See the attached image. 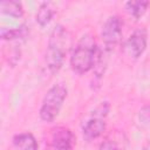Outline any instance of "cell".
Returning <instances> with one entry per match:
<instances>
[{
  "label": "cell",
  "mask_w": 150,
  "mask_h": 150,
  "mask_svg": "<svg viewBox=\"0 0 150 150\" xmlns=\"http://www.w3.org/2000/svg\"><path fill=\"white\" fill-rule=\"evenodd\" d=\"M71 47V34L62 25H57L52 30L45 55L46 67L52 74L57 73L66 60V56Z\"/></svg>",
  "instance_id": "cell-1"
},
{
  "label": "cell",
  "mask_w": 150,
  "mask_h": 150,
  "mask_svg": "<svg viewBox=\"0 0 150 150\" xmlns=\"http://www.w3.org/2000/svg\"><path fill=\"white\" fill-rule=\"evenodd\" d=\"M101 55V50L91 34L83 35L71 50L69 63L76 74H86L94 69Z\"/></svg>",
  "instance_id": "cell-2"
},
{
  "label": "cell",
  "mask_w": 150,
  "mask_h": 150,
  "mask_svg": "<svg viewBox=\"0 0 150 150\" xmlns=\"http://www.w3.org/2000/svg\"><path fill=\"white\" fill-rule=\"evenodd\" d=\"M67 94L68 90L63 83H56L47 90L39 109L40 118L43 122H53L59 116L61 108L67 98Z\"/></svg>",
  "instance_id": "cell-3"
},
{
  "label": "cell",
  "mask_w": 150,
  "mask_h": 150,
  "mask_svg": "<svg viewBox=\"0 0 150 150\" xmlns=\"http://www.w3.org/2000/svg\"><path fill=\"white\" fill-rule=\"evenodd\" d=\"M109 108H110L109 103L104 101L93 110L90 117L82 124V135L84 139L87 141L96 139L105 131L107 128L105 117L109 112Z\"/></svg>",
  "instance_id": "cell-4"
},
{
  "label": "cell",
  "mask_w": 150,
  "mask_h": 150,
  "mask_svg": "<svg viewBox=\"0 0 150 150\" xmlns=\"http://www.w3.org/2000/svg\"><path fill=\"white\" fill-rule=\"evenodd\" d=\"M123 22L118 15H110L104 21L101 29V38L105 52H111L122 40Z\"/></svg>",
  "instance_id": "cell-5"
},
{
  "label": "cell",
  "mask_w": 150,
  "mask_h": 150,
  "mask_svg": "<svg viewBox=\"0 0 150 150\" xmlns=\"http://www.w3.org/2000/svg\"><path fill=\"white\" fill-rule=\"evenodd\" d=\"M148 32L144 27H138L131 32L123 45V50L132 60L139 59L146 49Z\"/></svg>",
  "instance_id": "cell-6"
},
{
  "label": "cell",
  "mask_w": 150,
  "mask_h": 150,
  "mask_svg": "<svg viewBox=\"0 0 150 150\" xmlns=\"http://www.w3.org/2000/svg\"><path fill=\"white\" fill-rule=\"evenodd\" d=\"M75 136L67 127H55L50 131V150H74Z\"/></svg>",
  "instance_id": "cell-7"
},
{
  "label": "cell",
  "mask_w": 150,
  "mask_h": 150,
  "mask_svg": "<svg viewBox=\"0 0 150 150\" xmlns=\"http://www.w3.org/2000/svg\"><path fill=\"white\" fill-rule=\"evenodd\" d=\"M13 144L18 150H39L35 137L30 132H20L13 137Z\"/></svg>",
  "instance_id": "cell-8"
},
{
  "label": "cell",
  "mask_w": 150,
  "mask_h": 150,
  "mask_svg": "<svg viewBox=\"0 0 150 150\" xmlns=\"http://www.w3.org/2000/svg\"><path fill=\"white\" fill-rule=\"evenodd\" d=\"M54 15H55V9L53 8V4L52 2H42L36 12L35 20L41 27H45L46 25H48L50 22V20L53 19Z\"/></svg>",
  "instance_id": "cell-9"
},
{
  "label": "cell",
  "mask_w": 150,
  "mask_h": 150,
  "mask_svg": "<svg viewBox=\"0 0 150 150\" xmlns=\"http://www.w3.org/2000/svg\"><path fill=\"white\" fill-rule=\"evenodd\" d=\"M0 9L4 14L12 18H21L23 15V7L20 1L13 0H2L0 2Z\"/></svg>",
  "instance_id": "cell-10"
},
{
  "label": "cell",
  "mask_w": 150,
  "mask_h": 150,
  "mask_svg": "<svg viewBox=\"0 0 150 150\" xmlns=\"http://www.w3.org/2000/svg\"><path fill=\"white\" fill-rule=\"evenodd\" d=\"M149 5H150V2L149 1H144V0L128 1V2H125V9L132 18H135L137 20V19H141L144 15V13L146 12Z\"/></svg>",
  "instance_id": "cell-11"
},
{
  "label": "cell",
  "mask_w": 150,
  "mask_h": 150,
  "mask_svg": "<svg viewBox=\"0 0 150 150\" xmlns=\"http://www.w3.org/2000/svg\"><path fill=\"white\" fill-rule=\"evenodd\" d=\"M138 120L141 124L145 127H150V103L143 105L138 111Z\"/></svg>",
  "instance_id": "cell-12"
},
{
  "label": "cell",
  "mask_w": 150,
  "mask_h": 150,
  "mask_svg": "<svg viewBox=\"0 0 150 150\" xmlns=\"http://www.w3.org/2000/svg\"><path fill=\"white\" fill-rule=\"evenodd\" d=\"M98 150H121V149H120V146H118L114 141L105 139V141H103V142L100 144Z\"/></svg>",
  "instance_id": "cell-13"
},
{
  "label": "cell",
  "mask_w": 150,
  "mask_h": 150,
  "mask_svg": "<svg viewBox=\"0 0 150 150\" xmlns=\"http://www.w3.org/2000/svg\"><path fill=\"white\" fill-rule=\"evenodd\" d=\"M142 150H150V141H149V142H146V143L143 145Z\"/></svg>",
  "instance_id": "cell-14"
}]
</instances>
